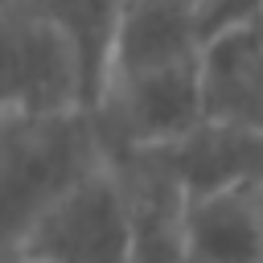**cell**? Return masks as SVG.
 <instances>
[{
    "label": "cell",
    "instance_id": "obj_1",
    "mask_svg": "<svg viewBox=\"0 0 263 263\" xmlns=\"http://www.w3.org/2000/svg\"><path fill=\"white\" fill-rule=\"evenodd\" d=\"M103 160L90 111L0 115V263L16 259L53 201Z\"/></svg>",
    "mask_w": 263,
    "mask_h": 263
},
{
    "label": "cell",
    "instance_id": "obj_2",
    "mask_svg": "<svg viewBox=\"0 0 263 263\" xmlns=\"http://www.w3.org/2000/svg\"><path fill=\"white\" fill-rule=\"evenodd\" d=\"M95 90L74 37L21 8L0 4V115L90 111Z\"/></svg>",
    "mask_w": 263,
    "mask_h": 263
},
{
    "label": "cell",
    "instance_id": "obj_3",
    "mask_svg": "<svg viewBox=\"0 0 263 263\" xmlns=\"http://www.w3.org/2000/svg\"><path fill=\"white\" fill-rule=\"evenodd\" d=\"M90 119L107 160L189 136L197 123H205L201 53L152 70L111 74L99 103L90 107Z\"/></svg>",
    "mask_w": 263,
    "mask_h": 263
},
{
    "label": "cell",
    "instance_id": "obj_4",
    "mask_svg": "<svg viewBox=\"0 0 263 263\" xmlns=\"http://www.w3.org/2000/svg\"><path fill=\"white\" fill-rule=\"evenodd\" d=\"M136 242V205L111 160L90 168L21 247L25 263H127Z\"/></svg>",
    "mask_w": 263,
    "mask_h": 263
},
{
    "label": "cell",
    "instance_id": "obj_5",
    "mask_svg": "<svg viewBox=\"0 0 263 263\" xmlns=\"http://www.w3.org/2000/svg\"><path fill=\"white\" fill-rule=\"evenodd\" d=\"M127 156L148 160L185 197H201V193L234 189V185H263V127H247V123L205 119L181 140L127 152Z\"/></svg>",
    "mask_w": 263,
    "mask_h": 263
},
{
    "label": "cell",
    "instance_id": "obj_6",
    "mask_svg": "<svg viewBox=\"0 0 263 263\" xmlns=\"http://www.w3.org/2000/svg\"><path fill=\"white\" fill-rule=\"evenodd\" d=\"M205 119L263 127V16L222 25L201 45Z\"/></svg>",
    "mask_w": 263,
    "mask_h": 263
},
{
    "label": "cell",
    "instance_id": "obj_7",
    "mask_svg": "<svg viewBox=\"0 0 263 263\" xmlns=\"http://www.w3.org/2000/svg\"><path fill=\"white\" fill-rule=\"evenodd\" d=\"M185 263H263V185L185 197Z\"/></svg>",
    "mask_w": 263,
    "mask_h": 263
},
{
    "label": "cell",
    "instance_id": "obj_8",
    "mask_svg": "<svg viewBox=\"0 0 263 263\" xmlns=\"http://www.w3.org/2000/svg\"><path fill=\"white\" fill-rule=\"evenodd\" d=\"M111 164L127 181L136 205V242L127 263H185V247H181L185 193L140 156H115Z\"/></svg>",
    "mask_w": 263,
    "mask_h": 263
},
{
    "label": "cell",
    "instance_id": "obj_9",
    "mask_svg": "<svg viewBox=\"0 0 263 263\" xmlns=\"http://www.w3.org/2000/svg\"><path fill=\"white\" fill-rule=\"evenodd\" d=\"M12 4L62 25L74 37V45L82 49L86 74H90L95 103H99L107 70H111V49H115V29H119V16H123V0H12Z\"/></svg>",
    "mask_w": 263,
    "mask_h": 263
},
{
    "label": "cell",
    "instance_id": "obj_10",
    "mask_svg": "<svg viewBox=\"0 0 263 263\" xmlns=\"http://www.w3.org/2000/svg\"><path fill=\"white\" fill-rule=\"evenodd\" d=\"M247 16H263V0H218L214 12H210L205 37L218 33L222 25H234V21H247Z\"/></svg>",
    "mask_w": 263,
    "mask_h": 263
},
{
    "label": "cell",
    "instance_id": "obj_11",
    "mask_svg": "<svg viewBox=\"0 0 263 263\" xmlns=\"http://www.w3.org/2000/svg\"><path fill=\"white\" fill-rule=\"evenodd\" d=\"M4 263H25V259H21V255H16V259H4Z\"/></svg>",
    "mask_w": 263,
    "mask_h": 263
},
{
    "label": "cell",
    "instance_id": "obj_12",
    "mask_svg": "<svg viewBox=\"0 0 263 263\" xmlns=\"http://www.w3.org/2000/svg\"><path fill=\"white\" fill-rule=\"evenodd\" d=\"M0 4H8V0H0Z\"/></svg>",
    "mask_w": 263,
    "mask_h": 263
}]
</instances>
